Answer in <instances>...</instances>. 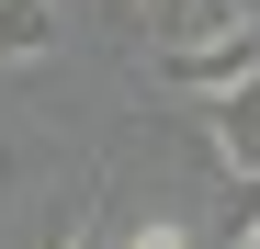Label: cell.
Listing matches in <instances>:
<instances>
[{
    "instance_id": "cell-1",
    "label": "cell",
    "mask_w": 260,
    "mask_h": 249,
    "mask_svg": "<svg viewBox=\"0 0 260 249\" xmlns=\"http://www.w3.org/2000/svg\"><path fill=\"white\" fill-rule=\"evenodd\" d=\"M158 79H170V91H192V102L249 91V79H260V23H238V34H192V46H158Z\"/></svg>"
},
{
    "instance_id": "cell-2",
    "label": "cell",
    "mask_w": 260,
    "mask_h": 249,
    "mask_svg": "<svg viewBox=\"0 0 260 249\" xmlns=\"http://www.w3.org/2000/svg\"><path fill=\"white\" fill-rule=\"evenodd\" d=\"M204 124H215V159H226V181L260 204V79H249V91H226V102H204Z\"/></svg>"
},
{
    "instance_id": "cell-3",
    "label": "cell",
    "mask_w": 260,
    "mask_h": 249,
    "mask_svg": "<svg viewBox=\"0 0 260 249\" xmlns=\"http://www.w3.org/2000/svg\"><path fill=\"white\" fill-rule=\"evenodd\" d=\"M57 34H68V12H57V0H0V57H12V68L57 57Z\"/></svg>"
},
{
    "instance_id": "cell-4",
    "label": "cell",
    "mask_w": 260,
    "mask_h": 249,
    "mask_svg": "<svg viewBox=\"0 0 260 249\" xmlns=\"http://www.w3.org/2000/svg\"><path fill=\"white\" fill-rule=\"evenodd\" d=\"M124 249H192V227H181V215H147V227L124 238Z\"/></svg>"
},
{
    "instance_id": "cell-5",
    "label": "cell",
    "mask_w": 260,
    "mask_h": 249,
    "mask_svg": "<svg viewBox=\"0 0 260 249\" xmlns=\"http://www.w3.org/2000/svg\"><path fill=\"white\" fill-rule=\"evenodd\" d=\"M57 249H102V238H91V227H68V238H57Z\"/></svg>"
},
{
    "instance_id": "cell-6",
    "label": "cell",
    "mask_w": 260,
    "mask_h": 249,
    "mask_svg": "<svg viewBox=\"0 0 260 249\" xmlns=\"http://www.w3.org/2000/svg\"><path fill=\"white\" fill-rule=\"evenodd\" d=\"M226 12H238V23H260V0H226Z\"/></svg>"
},
{
    "instance_id": "cell-7",
    "label": "cell",
    "mask_w": 260,
    "mask_h": 249,
    "mask_svg": "<svg viewBox=\"0 0 260 249\" xmlns=\"http://www.w3.org/2000/svg\"><path fill=\"white\" fill-rule=\"evenodd\" d=\"M238 249H260V215H249V227H238Z\"/></svg>"
}]
</instances>
